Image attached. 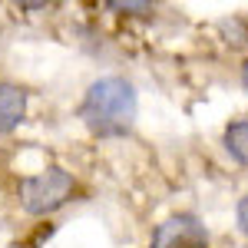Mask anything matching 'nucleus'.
Wrapping results in <instances>:
<instances>
[{"instance_id": "obj_4", "label": "nucleus", "mask_w": 248, "mask_h": 248, "mask_svg": "<svg viewBox=\"0 0 248 248\" xmlns=\"http://www.w3.org/2000/svg\"><path fill=\"white\" fill-rule=\"evenodd\" d=\"M27 116V90L17 83H0V133L17 129Z\"/></svg>"}, {"instance_id": "obj_6", "label": "nucleus", "mask_w": 248, "mask_h": 248, "mask_svg": "<svg viewBox=\"0 0 248 248\" xmlns=\"http://www.w3.org/2000/svg\"><path fill=\"white\" fill-rule=\"evenodd\" d=\"M109 10H119V14H153V7L149 3H119V0H113V3H106Z\"/></svg>"}, {"instance_id": "obj_8", "label": "nucleus", "mask_w": 248, "mask_h": 248, "mask_svg": "<svg viewBox=\"0 0 248 248\" xmlns=\"http://www.w3.org/2000/svg\"><path fill=\"white\" fill-rule=\"evenodd\" d=\"M242 86H245V90H248V60H245V63H242Z\"/></svg>"}, {"instance_id": "obj_7", "label": "nucleus", "mask_w": 248, "mask_h": 248, "mask_svg": "<svg viewBox=\"0 0 248 248\" xmlns=\"http://www.w3.org/2000/svg\"><path fill=\"white\" fill-rule=\"evenodd\" d=\"M235 218H238V229L248 235V192L238 199V205H235Z\"/></svg>"}, {"instance_id": "obj_3", "label": "nucleus", "mask_w": 248, "mask_h": 248, "mask_svg": "<svg viewBox=\"0 0 248 248\" xmlns=\"http://www.w3.org/2000/svg\"><path fill=\"white\" fill-rule=\"evenodd\" d=\"M149 248H209V232L195 215L179 212L155 225Z\"/></svg>"}, {"instance_id": "obj_1", "label": "nucleus", "mask_w": 248, "mask_h": 248, "mask_svg": "<svg viewBox=\"0 0 248 248\" xmlns=\"http://www.w3.org/2000/svg\"><path fill=\"white\" fill-rule=\"evenodd\" d=\"M139 113V96L136 86L123 77H99L86 86L79 103V119L86 129L103 139H119L133 129Z\"/></svg>"}, {"instance_id": "obj_5", "label": "nucleus", "mask_w": 248, "mask_h": 248, "mask_svg": "<svg viewBox=\"0 0 248 248\" xmlns=\"http://www.w3.org/2000/svg\"><path fill=\"white\" fill-rule=\"evenodd\" d=\"M222 142H225V153L235 162L248 166V119H232L222 133Z\"/></svg>"}, {"instance_id": "obj_2", "label": "nucleus", "mask_w": 248, "mask_h": 248, "mask_svg": "<svg viewBox=\"0 0 248 248\" xmlns=\"http://www.w3.org/2000/svg\"><path fill=\"white\" fill-rule=\"evenodd\" d=\"M73 192H77V179L60 166H50L20 182V202L30 215H53L73 199Z\"/></svg>"}]
</instances>
